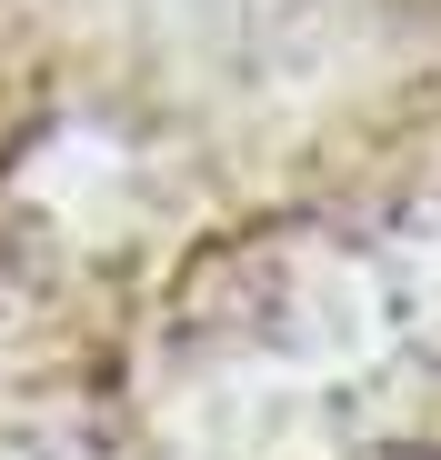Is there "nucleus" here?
<instances>
[{
    "label": "nucleus",
    "instance_id": "nucleus-1",
    "mask_svg": "<svg viewBox=\"0 0 441 460\" xmlns=\"http://www.w3.org/2000/svg\"><path fill=\"white\" fill-rule=\"evenodd\" d=\"M382 460H441V450H382Z\"/></svg>",
    "mask_w": 441,
    "mask_h": 460
}]
</instances>
